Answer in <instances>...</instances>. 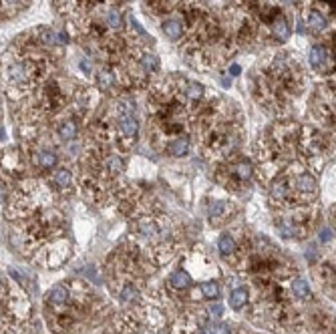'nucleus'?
<instances>
[{
    "label": "nucleus",
    "instance_id": "6",
    "mask_svg": "<svg viewBox=\"0 0 336 334\" xmlns=\"http://www.w3.org/2000/svg\"><path fill=\"white\" fill-rule=\"evenodd\" d=\"M169 286L175 288V290H186L189 286V274L186 270H177L171 274L169 278Z\"/></svg>",
    "mask_w": 336,
    "mask_h": 334
},
{
    "label": "nucleus",
    "instance_id": "10",
    "mask_svg": "<svg viewBox=\"0 0 336 334\" xmlns=\"http://www.w3.org/2000/svg\"><path fill=\"white\" fill-rule=\"evenodd\" d=\"M286 193H288V181L286 179H278V181H274L272 183V189H270V195H272V199H284L286 197Z\"/></svg>",
    "mask_w": 336,
    "mask_h": 334
},
{
    "label": "nucleus",
    "instance_id": "24",
    "mask_svg": "<svg viewBox=\"0 0 336 334\" xmlns=\"http://www.w3.org/2000/svg\"><path fill=\"white\" fill-rule=\"evenodd\" d=\"M201 334H231V332H230V328L224 326V324H215V326L204 328V330H201Z\"/></svg>",
    "mask_w": 336,
    "mask_h": 334
},
{
    "label": "nucleus",
    "instance_id": "2",
    "mask_svg": "<svg viewBox=\"0 0 336 334\" xmlns=\"http://www.w3.org/2000/svg\"><path fill=\"white\" fill-rule=\"evenodd\" d=\"M66 300H69V288H66L64 284H57V286L48 292V302L55 304V306L64 304Z\"/></svg>",
    "mask_w": 336,
    "mask_h": 334
},
{
    "label": "nucleus",
    "instance_id": "26",
    "mask_svg": "<svg viewBox=\"0 0 336 334\" xmlns=\"http://www.w3.org/2000/svg\"><path fill=\"white\" fill-rule=\"evenodd\" d=\"M240 71H242V69H240V64H233L231 69H230V73H231L233 77H238V75H240Z\"/></svg>",
    "mask_w": 336,
    "mask_h": 334
},
{
    "label": "nucleus",
    "instance_id": "20",
    "mask_svg": "<svg viewBox=\"0 0 336 334\" xmlns=\"http://www.w3.org/2000/svg\"><path fill=\"white\" fill-rule=\"evenodd\" d=\"M97 81H99V87L109 89V87H113L115 77H113V73H111L109 69H103V71H99V77H97Z\"/></svg>",
    "mask_w": 336,
    "mask_h": 334
},
{
    "label": "nucleus",
    "instance_id": "1",
    "mask_svg": "<svg viewBox=\"0 0 336 334\" xmlns=\"http://www.w3.org/2000/svg\"><path fill=\"white\" fill-rule=\"evenodd\" d=\"M137 131H139V123L133 119L131 115H129V117H123L121 123H119V135H121L123 139L133 141V139H135V135H137Z\"/></svg>",
    "mask_w": 336,
    "mask_h": 334
},
{
    "label": "nucleus",
    "instance_id": "19",
    "mask_svg": "<svg viewBox=\"0 0 336 334\" xmlns=\"http://www.w3.org/2000/svg\"><path fill=\"white\" fill-rule=\"evenodd\" d=\"M308 26H310L312 30H322V28L326 26L324 16H322L320 12H310V16H308Z\"/></svg>",
    "mask_w": 336,
    "mask_h": 334
},
{
    "label": "nucleus",
    "instance_id": "23",
    "mask_svg": "<svg viewBox=\"0 0 336 334\" xmlns=\"http://www.w3.org/2000/svg\"><path fill=\"white\" fill-rule=\"evenodd\" d=\"M107 22H109L111 28H119L121 22H123V16L117 12V10H109V12H107Z\"/></svg>",
    "mask_w": 336,
    "mask_h": 334
},
{
    "label": "nucleus",
    "instance_id": "17",
    "mask_svg": "<svg viewBox=\"0 0 336 334\" xmlns=\"http://www.w3.org/2000/svg\"><path fill=\"white\" fill-rule=\"evenodd\" d=\"M8 77H10L12 81H16V83L26 81V77H28V69H26V64H14L12 69H10V73H8Z\"/></svg>",
    "mask_w": 336,
    "mask_h": 334
},
{
    "label": "nucleus",
    "instance_id": "25",
    "mask_svg": "<svg viewBox=\"0 0 336 334\" xmlns=\"http://www.w3.org/2000/svg\"><path fill=\"white\" fill-rule=\"evenodd\" d=\"M222 312H224L222 304H213V306H210V316H211V318H220Z\"/></svg>",
    "mask_w": 336,
    "mask_h": 334
},
{
    "label": "nucleus",
    "instance_id": "21",
    "mask_svg": "<svg viewBox=\"0 0 336 334\" xmlns=\"http://www.w3.org/2000/svg\"><path fill=\"white\" fill-rule=\"evenodd\" d=\"M186 95L191 101H199V99L204 97V87H201L199 83H189V87L186 89Z\"/></svg>",
    "mask_w": 336,
    "mask_h": 334
},
{
    "label": "nucleus",
    "instance_id": "4",
    "mask_svg": "<svg viewBox=\"0 0 336 334\" xmlns=\"http://www.w3.org/2000/svg\"><path fill=\"white\" fill-rule=\"evenodd\" d=\"M328 57V51L322 46V44H316L310 48V64H312V69H320V66L324 64Z\"/></svg>",
    "mask_w": 336,
    "mask_h": 334
},
{
    "label": "nucleus",
    "instance_id": "8",
    "mask_svg": "<svg viewBox=\"0 0 336 334\" xmlns=\"http://www.w3.org/2000/svg\"><path fill=\"white\" fill-rule=\"evenodd\" d=\"M57 135H59L61 141H71V139L77 135V123H75V121H64V123L59 127Z\"/></svg>",
    "mask_w": 336,
    "mask_h": 334
},
{
    "label": "nucleus",
    "instance_id": "14",
    "mask_svg": "<svg viewBox=\"0 0 336 334\" xmlns=\"http://www.w3.org/2000/svg\"><path fill=\"white\" fill-rule=\"evenodd\" d=\"M217 248H220V254L230 256L231 252H236V242H233L231 236H222L220 242H217Z\"/></svg>",
    "mask_w": 336,
    "mask_h": 334
},
{
    "label": "nucleus",
    "instance_id": "5",
    "mask_svg": "<svg viewBox=\"0 0 336 334\" xmlns=\"http://www.w3.org/2000/svg\"><path fill=\"white\" fill-rule=\"evenodd\" d=\"M189 151V141L188 139H173L169 145H167V153L171 157H183Z\"/></svg>",
    "mask_w": 336,
    "mask_h": 334
},
{
    "label": "nucleus",
    "instance_id": "7",
    "mask_svg": "<svg viewBox=\"0 0 336 334\" xmlns=\"http://www.w3.org/2000/svg\"><path fill=\"white\" fill-rule=\"evenodd\" d=\"M163 32H165V37L167 39H171V41H177V39H181V35H183V26H181V22H177V21H165L163 22Z\"/></svg>",
    "mask_w": 336,
    "mask_h": 334
},
{
    "label": "nucleus",
    "instance_id": "18",
    "mask_svg": "<svg viewBox=\"0 0 336 334\" xmlns=\"http://www.w3.org/2000/svg\"><path fill=\"white\" fill-rule=\"evenodd\" d=\"M292 290H294V294H296L298 298H304V300H306V298L310 296V288H308V284H306V280H302V278L294 280Z\"/></svg>",
    "mask_w": 336,
    "mask_h": 334
},
{
    "label": "nucleus",
    "instance_id": "15",
    "mask_svg": "<svg viewBox=\"0 0 336 334\" xmlns=\"http://www.w3.org/2000/svg\"><path fill=\"white\" fill-rule=\"evenodd\" d=\"M252 171H254V169H252V165L246 163V161L233 165V175H236L238 179H242V181H248L252 177Z\"/></svg>",
    "mask_w": 336,
    "mask_h": 334
},
{
    "label": "nucleus",
    "instance_id": "16",
    "mask_svg": "<svg viewBox=\"0 0 336 334\" xmlns=\"http://www.w3.org/2000/svg\"><path fill=\"white\" fill-rule=\"evenodd\" d=\"M55 183H57L59 188H69L71 183H73V173L63 167V169H59V171L55 173Z\"/></svg>",
    "mask_w": 336,
    "mask_h": 334
},
{
    "label": "nucleus",
    "instance_id": "22",
    "mask_svg": "<svg viewBox=\"0 0 336 334\" xmlns=\"http://www.w3.org/2000/svg\"><path fill=\"white\" fill-rule=\"evenodd\" d=\"M139 63H141V66L147 73H153L157 69V59H155V55H151V53H145Z\"/></svg>",
    "mask_w": 336,
    "mask_h": 334
},
{
    "label": "nucleus",
    "instance_id": "9",
    "mask_svg": "<svg viewBox=\"0 0 336 334\" xmlns=\"http://www.w3.org/2000/svg\"><path fill=\"white\" fill-rule=\"evenodd\" d=\"M296 183H298V189H300V191H306V193L316 191V179H314L310 173H302V175H298Z\"/></svg>",
    "mask_w": 336,
    "mask_h": 334
},
{
    "label": "nucleus",
    "instance_id": "12",
    "mask_svg": "<svg viewBox=\"0 0 336 334\" xmlns=\"http://www.w3.org/2000/svg\"><path fill=\"white\" fill-rule=\"evenodd\" d=\"M272 32H274V37H276V39L286 41V39L290 37V28H288L286 19H278V21H274V28H272Z\"/></svg>",
    "mask_w": 336,
    "mask_h": 334
},
{
    "label": "nucleus",
    "instance_id": "13",
    "mask_svg": "<svg viewBox=\"0 0 336 334\" xmlns=\"http://www.w3.org/2000/svg\"><path fill=\"white\" fill-rule=\"evenodd\" d=\"M220 292H222V288H220V284L217 282H206V284H201V294H204L206 298H210V300H215V298H220Z\"/></svg>",
    "mask_w": 336,
    "mask_h": 334
},
{
    "label": "nucleus",
    "instance_id": "11",
    "mask_svg": "<svg viewBox=\"0 0 336 334\" xmlns=\"http://www.w3.org/2000/svg\"><path fill=\"white\" fill-rule=\"evenodd\" d=\"M37 163H39V167H42V169H50V167L57 165V155L53 151H39Z\"/></svg>",
    "mask_w": 336,
    "mask_h": 334
},
{
    "label": "nucleus",
    "instance_id": "3",
    "mask_svg": "<svg viewBox=\"0 0 336 334\" xmlns=\"http://www.w3.org/2000/svg\"><path fill=\"white\" fill-rule=\"evenodd\" d=\"M248 298H250V292H248V288H236L231 292V296H230V306L233 308V310H240V308H244L246 304H248Z\"/></svg>",
    "mask_w": 336,
    "mask_h": 334
},
{
    "label": "nucleus",
    "instance_id": "27",
    "mask_svg": "<svg viewBox=\"0 0 336 334\" xmlns=\"http://www.w3.org/2000/svg\"><path fill=\"white\" fill-rule=\"evenodd\" d=\"M4 197H6V189H4L2 183H0V202H4Z\"/></svg>",
    "mask_w": 336,
    "mask_h": 334
}]
</instances>
